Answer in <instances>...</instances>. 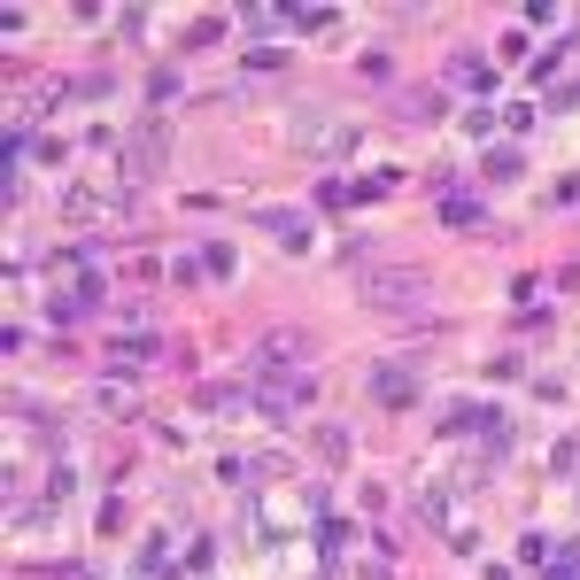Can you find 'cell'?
<instances>
[{
	"label": "cell",
	"instance_id": "cell-1",
	"mask_svg": "<svg viewBox=\"0 0 580 580\" xmlns=\"http://www.w3.org/2000/svg\"><path fill=\"white\" fill-rule=\"evenodd\" d=\"M356 294H364V302H379V310H387V302H418V271H364V279H356Z\"/></svg>",
	"mask_w": 580,
	"mask_h": 580
},
{
	"label": "cell",
	"instance_id": "cell-2",
	"mask_svg": "<svg viewBox=\"0 0 580 580\" xmlns=\"http://www.w3.org/2000/svg\"><path fill=\"white\" fill-rule=\"evenodd\" d=\"M263 225L279 232V240H287V248H310V217H287V209H271V217H263Z\"/></svg>",
	"mask_w": 580,
	"mask_h": 580
},
{
	"label": "cell",
	"instance_id": "cell-3",
	"mask_svg": "<svg viewBox=\"0 0 580 580\" xmlns=\"http://www.w3.org/2000/svg\"><path fill=\"white\" fill-rule=\"evenodd\" d=\"M379 403H410V364H379Z\"/></svg>",
	"mask_w": 580,
	"mask_h": 580
}]
</instances>
